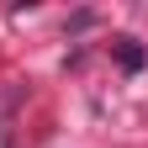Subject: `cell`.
I'll return each mask as SVG.
<instances>
[{
    "label": "cell",
    "instance_id": "obj_1",
    "mask_svg": "<svg viewBox=\"0 0 148 148\" xmlns=\"http://www.w3.org/2000/svg\"><path fill=\"white\" fill-rule=\"evenodd\" d=\"M111 48H116V58H122V69H127V74H138V69L148 64V53H143V42H138V37H116Z\"/></svg>",
    "mask_w": 148,
    "mask_h": 148
}]
</instances>
